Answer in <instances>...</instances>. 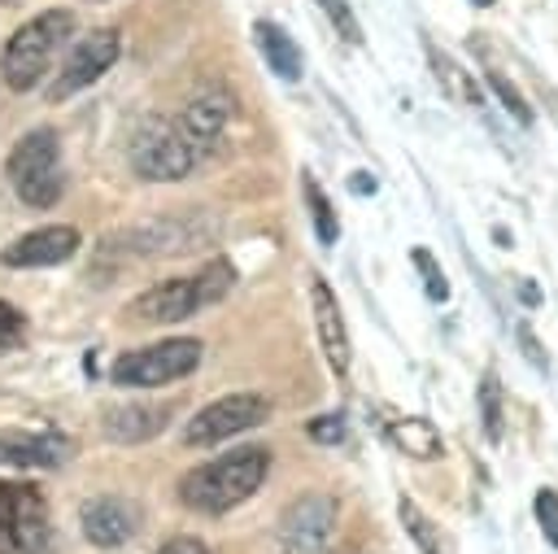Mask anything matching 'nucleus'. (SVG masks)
Listing matches in <instances>:
<instances>
[{
    "mask_svg": "<svg viewBox=\"0 0 558 554\" xmlns=\"http://www.w3.org/2000/svg\"><path fill=\"white\" fill-rule=\"evenodd\" d=\"M266 471H270V449H262V445L227 449V454L192 467L179 480V502L201 515H222V510L248 502L262 489Z\"/></svg>",
    "mask_w": 558,
    "mask_h": 554,
    "instance_id": "1",
    "label": "nucleus"
},
{
    "mask_svg": "<svg viewBox=\"0 0 558 554\" xmlns=\"http://www.w3.org/2000/svg\"><path fill=\"white\" fill-rule=\"evenodd\" d=\"M231 284H235V266L227 257H214L196 275H174V279H161V284L144 288L126 305V318H140V323H183L196 310L222 301L231 292Z\"/></svg>",
    "mask_w": 558,
    "mask_h": 554,
    "instance_id": "2",
    "label": "nucleus"
},
{
    "mask_svg": "<svg viewBox=\"0 0 558 554\" xmlns=\"http://www.w3.org/2000/svg\"><path fill=\"white\" fill-rule=\"evenodd\" d=\"M74 35V13L70 9H44L39 17H31L26 26H17L0 52V79L13 92H31L39 83V74L52 65L57 48Z\"/></svg>",
    "mask_w": 558,
    "mask_h": 554,
    "instance_id": "3",
    "label": "nucleus"
},
{
    "mask_svg": "<svg viewBox=\"0 0 558 554\" xmlns=\"http://www.w3.org/2000/svg\"><path fill=\"white\" fill-rule=\"evenodd\" d=\"M4 174L13 183V192L35 205V209H48L61 201V188H65V174H61V144H57V131L52 127H39V131H26L9 161H4Z\"/></svg>",
    "mask_w": 558,
    "mask_h": 554,
    "instance_id": "4",
    "label": "nucleus"
},
{
    "mask_svg": "<svg viewBox=\"0 0 558 554\" xmlns=\"http://www.w3.org/2000/svg\"><path fill=\"white\" fill-rule=\"evenodd\" d=\"M126 161L140 179H153V183H174L183 174H192V166L201 161L196 148L183 140L179 122L174 118H161V113H148L135 131H131V144H126Z\"/></svg>",
    "mask_w": 558,
    "mask_h": 554,
    "instance_id": "5",
    "label": "nucleus"
},
{
    "mask_svg": "<svg viewBox=\"0 0 558 554\" xmlns=\"http://www.w3.org/2000/svg\"><path fill=\"white\" fill-rule=\"evenodd\" d=\"M218 227L205 218V214H174V218H148V222H135L118 236H105V253L118 249V253H131V257H170V253H192L201 249Z\"/></svg>",
    "mask_w": 558,
    "mask_h": 554,
    "instance_id": "6",
    "label": "nucleus"
},
{
    "mask_svg": "<svg viewBox=\"0 0 558 554\" xmlns=\"http://www.w3.org/2000/svg\"><path fill=\"white\" fill-rule=\"evenodd\" d=\"M196 362H201V340L179 336V340H157V345L122 353L109 375H113V384H126V388H157V384H170V380L196 371Z\"/></svg>",
    "mask_w": 558,
    "mask_h": 554,
    "instance_id": "7",
    "label": "nucleus"
},
{
    "mask_svg": "<svg viewBox=\"0 0 558 554\" xmlns=\"http://www.w3.org/2000/svg\"><path fill=\"white\" fill-rule=\"evenodd\" d=\"M48 541V506L35 484L0 480V554H39Z\"/></svg>",
    "mask_w": 558,
    "mask_h": 554,
    "instance_id": "8",
    "label": "nucleus"
},
{
    "mask_svg": "<svg viewBox=\"0 0 558 554\" xmlns=\"http://www.w3.org/2000/svg\"><path fill=\"white\" fill-rule=\"evenodd\" d=\"M270 419V401L262 393H227L209 406H201L183 423V445H218L227 436H240Z\"/></svg>",
    "mask_w": 558,
    "mask_h": 554,
    "instance_id": "9",
    "label": "nucleus"
},
{
    "mask_svg": "<svg viewBox=\"0 0 558 554\" xmlns=\"http://www.w3.org/2000/svg\"><path fill=\"white\" fill-rule=\"evenodd\" d=\"M336 528V497L327 493H301L275 523L279 554H323Z\"/></svg>",
    "mask_w": 558,
    "mask_h": 554,
    "instance_id": "10",
    "label": "nucleus"
},
{
    "mask_svg": "<svg viewBox=\"0 0 558 554\" xmlns=\"http://www.w3.org/2000/svg\"><path fill=\"white\" fill-rule=\"evenodd\" d=\"M118 52H122V39H118V31H87L74 48H70V57H65V65H61V74L52 79V87H48V100L57 105V100H65V96H74V92H83L87 83H96L113 61H118Z\"/></svg>",
    "mask_w": 558,
    "mask_h": 554,
    "instance_id": "11",
    "label": "nucleus"
},
{
    "mask_svg": "<svg viewBox=\"0 0 558 554\" xmlns=\"http://www.w3.org/2000/svg\"><path fill=\"white\" fill-rule=\"evenodd\" d=\"M78 519H83L87 541L100 545V550H118L140 532V506L126 502V497H113V493L109 497H92Z\"/></svg>",
    "mask_w": 558,
    "mask_h": 554,
    "instance_id": "12",
    "label": "nucleus"
},
{
    "mask_svg": "<svg viewBox=\"0 0 558 554\" xmlns=\"http://www.w3.org/2000/svg\"><path fill=\"white\" fill-rule=\"evenodd\" d=\"M174 122H179L183 140L196 148V157H205V153H214V144L222 140V131L231 122V96L227 92H201L183 105V113Z\"/></svg>",
    "mask_w": 558,
    "mask_h": 554,
    "instance_id": "13",
    "label": "nucleus"
},
{
    "mask_svg": "<svg viewBox=\"0 0 558 554\" xmlns=\"http://www.w3.org/2000/svg\"><path fill=\"white\" fill-rule=\"evenodd\" d=\"M78 253V231L74 227H39V231H26L17 236L0 262L4 266H57V262H70Z\"/></svg>",
    "mask_w": 558,
    "mask_h": 554,
    "instance_id": "14",
    "label": "nucleus"
},
{
    "mask_svg": "<svg viewBox=\"0 0 558 554\" xmlns=\"http://www.w3.org/2000/svg\"><path fill=\"white\" fill-rule=\"evenodd\" d=\"M310 301H314V332H318V349H323L327 366L336 375H349V327H344V314L336 305L331 284L314 279L310 284Z\"/></svg>",
    "mask_w": 558,
    "mask_h": 554,
    "instance_id": "15",
    "label": "nucleus"
},
{
    "mask_svg": "<svg viewBox=\"0 0 558 554\" xmlns=\"http://www.w3.org/2000/svg\"><path fill=\"white\" fill-rule=\"evenodd\" d=\"M74 454V441L61 432H0L4 467H61Z\"/></svg>",
    "mask_w": 558,
    "mask_h": 554,
    "instance_id": "16",
    "label": "nucleus"
},
{
    "mask_svg": "<svg viewBox=\"0 0 558 554\" xmlns=\"http://www.w3.org/2000/svg\"><path fill=\"white\" fill-rule=\"evenodd\" d=\"M170 414H174L170 401H126L105 410V436L122 445H140V441H153L170 423Z\"/></svg>",
    "mask_w": 558,
    "mask_h": 554,
    "instance_id": "17",
    "label": "nucleus"
},
{
    "mask_svg": "<svg viewBox=\"0 0 558 554\" xmlns=\"http://www.w3.org/2000/svg\"><path fill=\"white\" fill-rule=\"evenodd\" d=\"M253 35H257V48H262V57H266V65L283 79V83H296L301 79V70H305V57H301V48L292 44V35L283 31V26H275V22H253Z\"/></svg>",
    "mask_w": 558,
    "mask_h": 554,
    "instance_id": "18",
    "label": "nucleus"
},
{
    "mask_svg": "<svg viewBox=\"0 0 558 554\" xmlns=\"http://www.w3.org/2000/svg\"><path fill=\"white\" fill-rule=\"evenodd\" d=\"M388 436H392V445L401 449V454H410V458H440L445 454V445H440V432L427 423V419H392L388 423Z\"/></svg>",
    "mask_w": 558,
    "mask_h": 554,
    "instance_id": "19",
    "label": "nucleus"
},
{
    "mask_svg": "<svg viewBox=\"0 0 558 554\" xmlns=\"http://www.w3.org/2000/svg\"><path fill=\"white\" fill-rule=\"evenodd\" d=\"M401 523H405V532H410V541L418 545V554H453V541L440 532V523L432 519V515H423L410 497H401Z\"/></svg>",
    "mask_w": 558,
    "mask_h": 554,
    "instance_id": "20",
    "label": "nucleus"
},
{
    "mask_svg": "<svg viewBox=\"0 0 558 554\" xmlns=\"http://www.w3.org/2000/svg\"><path fill=\"white\" fill-rule=\"evenodd\" d=\"M305 205H310V222H314V231H318V240L323 244H336V236H340V222H336V209H331V201H327V192L314 183V174H305Z\"/></svg>",
    "mask_w": 558,
    "mask_h": 554,
    "instance_id": "21",
    "label": "nucleus"
},
{
    "mask_svg": "<svg viewBox=\"0 0 558 554\" xmlns=\"http://www.w3.org/2000/svg\"><path fill=\"white\" fill-rule=\"evenodd\" d=\"M427 52H432L436 79H440V87H445L449 96H462L466 105H484V100H480V87H475V83H471V79H466V74H462V70H458V65H453V61H449L440 48H427Z\"/></svg>",
    "mask_w": 558,
    "mask_h": 554,
    "instance_id": "22",
    "label": "nucleus"
},
{
    "mask_svg": "<svg viewBox=\"0 0 558 554\" xmlns=\"http://www.w3.org/2000/svg\"><path fill=\"white\" fill-rule=\"evenodd\" d=\"M480 427H484L488 441L501 436V384H497L493 371L480 375Z\"/></svg>",
    "mask_w": 558,
    "mask_h": 554,
    "instance_id": "23",
    "label": "nucleus"
},
{
    "mask_svg": "<svg viewBox=\"0 0 558 554\" xmlns=\"http://www.w3.org/2000/svg\"><path fill=\"white\" fill-rule=\"evenodd\" d=\"M484 83L493 87V96L506 105V113H510L514 122H532V105L523 100V92H519V87H514V83H510L501 70H488V74H484Z\"/></svg>",
    "mask_w": 558,
    "mask_h": 554,
    "instance_id": "24",
    "label": "nucleus"
},
{
    "mask_svg": "<svg viewBox=\"0 0 558 554\" xmlns=\"http://www.w3.org/2000/svg\"><path fill=\"white\" fill-rule=\"evenodd\" d=\"M318 9L331 17V26H336V35H340L344 44H357V39H362V26H357L349 0H318Z\"/></svg>",
    "mask_w": 558,
    "mask_h": 554,
    "instance_id": "25",
    "label": "nucleus"
},
{
    "mask_svg": "<svg viewBox=\"0 0 558 554\" xmlns=\"http://www.w3.org/2000/svg\"><path fill=\"white\" fill-rule=\"evenodd\" d=\"M410 257H414V266L423 270V284H427V297H432V301H449V279H445V270L436 266V257H432L427 249H414Z\"/></svg>",
    "mask_w": 558,
    "mask_h": 554,
    "instance_id": "26",
    "label": "nucleus"
},
{
    "mask_svg": "<svg viewBox=\"0 0 558 554\" xmlns=\"http://www.w3.org/2000/svg\"><path fill=\"white\" fill-rule=\"evenodd\" d=\"M536 523H541L545 541L558 545V493L554 489H541L536 493Z\"/></svg>",
    "mask_w": 558,
    "mask_h": 554,
    "instance_id": "27",
    "label": "nucleus"
},
{
    "mask_svg": "<svg viewBox=\"0 0 558 554\" xmlns=\"http://www.w3.org/2000/svg\"><path fill=\"white\" fill-rule=\"evenodd\" d=\"M22 332H26L22 314H17L13 305H4V301H0V349H13V345L22 340Z\"/></svg>",
    "mask_w": 558,
    "mask_h": 554,
    "instance_id": "28",
    "label": "nucleus"
},
{
    "mask_svg": "<svg viewBox=\"0 0 558 554\" xmlns=\"http://www.w3.org/2000/svg\"><path fill=\"white\" fill-rule=\"evenodd\" d=\"M310 436L331 445V441H340V436H344V419H340V414H323V419H310Z\"/></svg>",
    "mask_w": 558,
    "mask_h": 554,
    "instance_id": "29",
    "label": "nucleus"
},
{
    "mask_svg": "<svg viewBox=\"0 0 558 554\" xmlns=\"http://www.w3.org/2000/svg\"><path fill=\"white\" fill-rule=\"evenodd\" d=\"M157 554H209V545L196 537H170L166 545H157Z\"/></svg>",
    "mask_w": 558,
    "mask_h": 554,
    "instance_id": "30",
    "label": "nucleus"
},
{
    "mask_svg": "<svg viewBox=\"0 0 558 554\" xmlns=\"http://www.w3.org/2000/svg\"><path fill=\"white\" fill-rule=\"evenodd\" d=\"M519 340H523V353H532V362H536L541 371H549V358H545V349L536 345V336H532L527 327H519Z\"/></svg>",
    "mask_w": 558,
    "mask_h": 554,
    "instance_id": "31",
    "label": "nucleus"
},
{
    "mask_svg": "<svg viewBox=\"0 0 558 554\" xmlns=\"http://www.w3.org/2000/svg\"><path fill=\"white\" fill-rule=\"evenodd\" d=\"M349 188H353V192H362V196H371V192H375V179H371L366 170H357V174L349 179Z\"/></svg>",
    "mask_w": 558,
    "mask_h": 554,
    "instance_id": "32",
    "label": "nucleus"
},
{
    "mask_svg": "<svg viewBox=\"0 0 558 554\" xmlns=\"http://www.w3.org/2000/svg\"><path fill=\"white\" fill-rule=\"evenodd\" d=\"M519 297H523L527 305H541V288H536L532 279H519Z\"/></svg>",
    "mask_w": 558,
    "mask_h": 554,
    "instance_id": "33",
    "label": "nucleus"
},
{
    "mask_svg": "<svg viewBox=\"0 0 558 554\" xmlns=\"http://www.w3.org/2000/svg\"><path fill=\"white\" fill-rule=\"evenodd\" d=\"M471 4H475V9H488V4H493V0H471Z\"/></svg>",
    "mask_w": 558,
    "mask_h": 554,
    "instance_id": "34",
    "label": "nucleus"
},
{
    "mask_svg": "<svg viewBox=\"0 0 558 554\" xmlns=\"http://www.w3.org/2000/svg\"><path fill=\"white\" fill-rule=\"evenodd\" d=\"M4 4H17V0H4Z\"/></svg>",
    "mask_w": 558,
    "mask_h": 554,
    "instance_id": "35",
    "label": "nucleus"
}]
</instances>
